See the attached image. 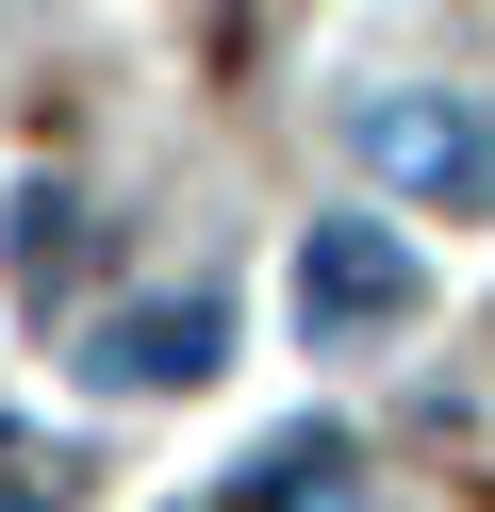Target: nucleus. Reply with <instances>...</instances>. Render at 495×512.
<instances>
[{
	"mask_svg": "<svg viewBox=\"0 0 495 512\" xmlns=\"http://www.w3.org/2000/svg\"><path fill=\"white\" fill-rule=\"evenodd\" d=\"M413 314H429L413 248H396L380 215H314V248H297V331L314 347H380V331H413Z\"/></svg>",
	"mask_w": 495,
	"mask_h": 512,
	"instance_id": "obj_2",
	"label": "nucleus"
},
{
	"mask_svg": "<svg viewBox=\"0 0 495 512\" xmlns=\"http://www.w3.org/2000/svg\"><path fill=\"white\" fill-rule=\"evenodd\" d=\"M347 149L380 166V199H413V215H495V116L446 100V83H380V100H347Z\"/></svg>",
	"mask_w": 495,
	"mask_h": 512,
	"instance_id": "obj_1",
	"label": "nucleus"
},
{
	"mask_svg": "<svg viewBox=\"0 0 495 512\" xmlns=\"http://www.w3.org/2000/svg\"><path fill=\"white\" fill-rule=\"evenodd\" d=\"M0 265H17V298H66V265H83V199H66V182H17V199H0Z\"/></svg>",
	"mask_w": 495,
	"mask_h": 512,
	"instance_id": "obj_5",
	"label": "nucleus"
},
{
	"mask_svg": "<svg viewBox=\"0 0 495 512\" xmlns=\"http://www.w3.org/2000/svg\"><path fill=\"white\" fill-rule=\"evenodd\" d=\"M215 347H231L215 298H132V314H99L83 380H116V397H198V380H215Z\"/></svg>",
	"mask_w": 495,
	"mask_h": 512,
	"instance_id": "obj_3",
	"label": "nucleus"
},
{
	"mask_svg": "<svg viewBox=\"0 0 495 512\" xmlns=\"http://www.w3.org/2000/svg\"><path fill=\"white\" fill-rule=\"evenodd\" d=\"M231 479H248V512H380V479H347L330 430H281L264 463H231Z\"/></svg>",
	"mask_w": 495,
	"mask_h": 512,
	"instance_id": "obj_4",
	"label": "nucleus"
}]
</instances>
